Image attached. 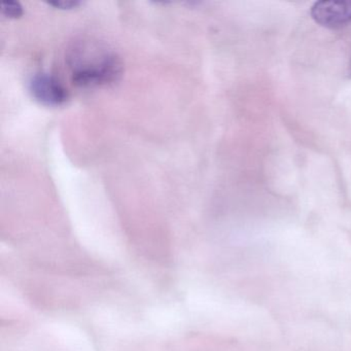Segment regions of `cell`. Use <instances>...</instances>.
I'll return each instance as SVG.
<instances>
[{
  "mask_svg": "<svg viewBox=\"0 0 351 351\" xmlns=\"http://www.w3.org/2000/svg\"><path fill=\"white\" fill-rule=\"evenodd\" d=\"M67 63L77 87L110 85L122 77L123 63L118 55L96 43L82 42L73 46Z\"/></svg>",
  "mask_w": 351,
  "mask_h": 351,
  "instance_id": "1",
  "label": "cell"
},
{
  "mask_svg": "<svg viewBox=\"0 0 351 351\" xmlns=\"http://www.w3.org/2000/svg\"><path fill=\"white\" fill-rule=\"evenodd\" d=\"M32 97L47 106H63L69 100L64 86L49 73H38L29 82Z\"/></svg>",
  "mask_w": 351,
  "mask_h": 351,
  "instance_id": "2",
  "label": "cell"
},
{
  "mask_svg": "<svg viewBox=\"0 0 351 351\" xmlns=\"http://www.w3.org/2000/svg\"><path fill=\"white\" fill-rule=\"evenodd\" d=\"M311 16L324 27H342L351 22V1H318L311 8Z\"/></svg>",
  "mask_w": 351,
  "mask_h": 351,
  "instance_id": "3",
  "label": "cell"
},
{
  "mask_svg": "<svg viewBox=\"0 0 351 351\" xmlns=\"http://www.w3.org/2000/svg\"><path fill=\"white\" fill-rule=\"evenodd\" d=\"M1 14L9 19H19L23 16L24 10L21 3L14 0H5L1 3Z\"/></svg>",
  "mask_w": 351,
  "mask_h": 351,
  "instance_id": "4",
  "label": "cell"
},
{
  "mask_svg": "<svg viewBox=\"0 0 351 351\" xmlns=\"http://www.w3.org/2000/svg\"><path fill=\"white\" fill-rule=\"evenodd\" d=\"M48 5L55 8V9L73 10L79 8L82 3H79V1H57L56 0V1H50Z\"/></svg>",
  "mask_w": 351,
  "mask_h": 351,
  "instance_id": "5",
  "label": "cell"
},
{
  "mask_svg": "<svg viewBox=\"0 0 351 351\" xmlns=\"http://www.w3.org/2000/svg\"><path fill=\"white\" fill-rule=\"evenodd\" d=\"M349 75H350V77H351V60H350V65H349Z\"/></svg>",
  "mask_w": 351,
  "mask_h": 351,
  "instance_id": "6",
  "label": "cell"
}]
</instances>
